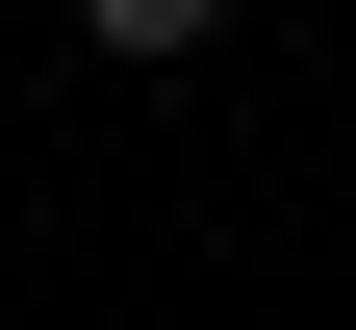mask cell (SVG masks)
Segmentation results:
<instances>
[{"instance_id":"6da1fadb","label":"cell","mask_w":356,"mask_h":330,"mask_svg":"<svg viewBox=\"0 0 356 330\" xmlns=\"http://www.w3.org/2000/svg\"><path fill=\"white\" fill-rule=\"evenodd\" d=\"M229 0H76V51H204Z\"/></svg>"}]
</instances>
